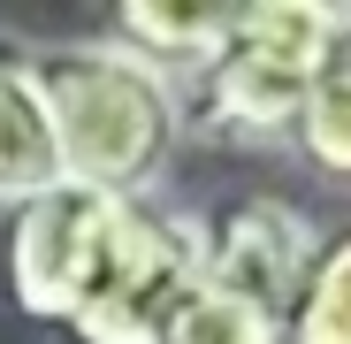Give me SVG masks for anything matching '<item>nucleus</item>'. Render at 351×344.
Listing matches in <instances>:
<instances>
[{"label":"nucleus","mask_w":351,"mask_h":344,"mask_svg":"<svg viewBox=\"0 0 351 344\" xmlns=\"http://www.w3.org/2000/svg\"><path fill=\"white\" fill-rule=\"evenodd\" d=\"M313 245H321V229L290 199H229V207L191 222L199 283L221 291V299H237V306H252V314H267V321H282Z\"/></svg>","instance_id":"obj_4"},{"label":"nucleus","mask_w":351,"mask_h":344,"mask_svg":"<svg viewBox=\"0 0 351 344\" xmlns=\"http://www.w3.org/2000/svg\"><path fill=\"white\" fill-rule=\"evenodd\" d=\"M31 84L46 100L53 123V153L62 176L114 192V199H145L176 146H184V100L160 69H145L138 54H123L114 38L92 46H31Z\"/></svg>","instance_id":"obj_2"},{"label":"nucleus","mask_w":351,"mask_h":344,"mask_svg":"<svg viewBox=\"0 0 351 344\" xmlns=\"http://www.w3.org/2000/svg\"><path fill=\"white\" fill-rule=\"evenodd\" d=\"M336 31H343V8H321V0H229V31L214 62L191 77L184 123H199L229 153L290 146L306 84L321 54L336 46Z\"/></svg>","instance_id":"obj_3"},{"label":"nucleus","mask_w":351,"mask_h":344,"mask_svg":"<svg viewBox=\"0 0 351 344\" xmlns=\"http://www.w3.org/2000/svg\"><path fill=\"white\" fill-rule=\"evenodd\" d=\"M160 344H282V329L267 314H252V306H237V299H221V291L199 283L176 306V321L160 329Z\"/></svg>","instance_id":"obj_9"},{"label":"nucleus","mask_w":351,"mask_h":344,"mask_svg":"<svg viewBox=\"0 0 351 344\" xmlns=\"http://www.w3.org/2000/svg\"><path fill=\"white\" fill-rule=\"evenodd\" d=\"M290 146H298V161L321 184H351V8H343V31H336V46L321 54V69L306 84Z\"/></svg>","instance_id":"obj_7"},{"label":"nucleus","mask_w":351,"mask_h":344,"mask_svg":"<svg viewBox=\"0 0 351 344\" xmlns=\"http://www.w3.org/2000/svg\"><path fill=\"white\" fill-rule=\"evenodd\" d=\"M199 291L191 222L92 184H46L0 222V299L77 344H160Z\"/></svg>","instance_id":"obj_1"},{"label":"nucleus","mask_w":351,"mask_h":344,"mask_svg":"<svg viewBox=\"0 0 351 344\" xmlns=\"http://www.w3.org/2000/svg\"><path fill=\"white\" fill-rule=\"evenodd\" d=\"M46 184H62V153H53L46 100L31 84L23 46H0V207H23Z\"/></svg>","instance_id":"obj_6"},{"label":"nucleus","mask_w":351,"mask_h":344,"mask_svg":"<svg viewBox=\"0 0 351 344\" xmlns=\"http://www.w3.org/2000/svg\"><path fill=\"white\" fill-rule=\"evenodd\" d=\"M107 16H114V46L176 84L214 62V46L229 31V0H114Z\"/></svg>","instance_id":"obj_5"},{"label":"nucleus","mask_w":351,"mask_h":344,"mask_svg":"<svg viewBox=\"0 0 351 344\" xmlns=\"http://www.w3.org/2000/svg\"><path fill=\"white\" fill-rule=\"evenodd\" d=\"M275 329H282V344H351V222L313 245Z\"/></svg>","instance_id":"obj_8"}]
</instances>
